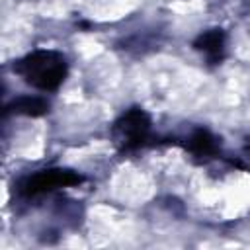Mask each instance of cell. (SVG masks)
<instances>
[{
  "instance_id": "obj_6",
  "label": "cell",
  "mask_w": 250,
  "mask_h": 250,
  "mask_svg": "<svg viewBox=\"0 0 250 250\" xmlns=\"http://www.w3.org/2000/svg\"><path fill=\"white\" fill-rule=\"evenodd\" d=\"M186 146H188V150H189L191 154H195V156H199V158H211V156H215V154L219 152L221 139H217L211 131L199 127V129H195V131L189 135Z\"/></svg>"
},
{
  "instance_id": "obj_2",
  "label": "cell",
  "mask_w": 250,
  "mask_h": 250,
  "mask_svg": "<svg viewBox=\"0 0 250 250\" xmlns=\"http://www.w3.org/2000/svg\"><path fill=\"white\" fill-rule=\"evenodd\" d=\"M150 125V115L143 107H129L113 123L111 135L121 150H135L148 141Z\"/></svg>"
},
{
  "instance_id": "obj_4",
  "label": "cell",
  "mask_w": 250,
  "mask_h": 250,
  "mask_svg": "<svg viewBox=\"0 0 250 250\" xmlns=\"http://www.w3.org/2000/svg\"><path fill=\"white\" fill-rule=\"evenodd\" d=\"M191 47H193L197 53H203L211 64H219V62L225 59L227 33H225V29H221V27L205 29V31H201V33L193 39Z\"/></svg>"
},
{
  "instance_id": "obj_5",
  "label": "cell",
  "mask_w": 250,
  "mask_h": 250,
  "mask_svg": "<svg viewBox=\"0 0 250 250\" xmlns=\"http://www.w3.org/2000/svg\"><path fill=\"white\" fill-rule=\"evenodd\" d=\"M49 107H51L49 102L41 96H18L4 107V113L23 115V117H41L49 113Z\"/></svg>"
},
{
  "instance_id": "obj_1",
  "label": "cell",
  "mask_w": 250,
  "mask_h": 250,
  "mask_svg": "<svg viewBox=\"0 0 250 250\" xmlns=\"http://www.w3.org/2000/svg\"><path fill=\"white\" fill-rule=\"evenodd\" d=\"M12 70L35 90L57 92L68 74V64L59 51L37 49L14 61Z\"/></svg>"
},
{
  "instance_id": "obj_3",
  "label": "cell",
  "mask_w": 250,
  "mask_h": 250,
  "mask_svg": "<svg viewBox=\"0 0 250 250\" xmlns=\"http://www.w3.org/2000/svg\"><path fill=\"white\" fill-rule=\"evenodd\" d=\"M84 182V176L68 168H45L35 174L25 176L18 184V191L23 197H35L62 188H72Z\"/></svg>"
}]
</instances>
